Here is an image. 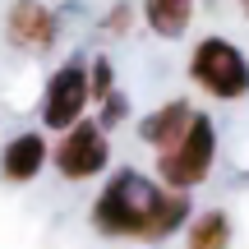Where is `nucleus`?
Returning <instances> with one entry per match:
<instances>
[{"label": "nucleus", "mask_w": 249, "mask_h": 249, "mask_svg": "<svg viewBox=\"0 0 249 249\" xmlns=\"http://www.w3.org/2000/svg\"><path fill=\"white\" fill-rule=\"evenodd\" d=\"M134 18H139V9H134L129 0H116V5L107 9V18H102V28H107L111 37H129L134 33Z\"/></svg>", "instance_id": "obj_13"}, {"label": "nucleus", "mask_w": 249, "mask_h": 249, "mask_svg": "<svg viewBox=\"0 0 249 249\" xmlns=\"http://www.w3.org/2000/svg\"><path fill=\"white\" fill-rule=\"evenodd\" d=\"M194 203L180 189H166L161 180L143 176L134 166H120L116 176H107V185L92 198V231L102 240H139V245H161L176 231H185Z\"/></svg>", "instance_id": "obj_1"}, {"label": "nucleus", "mask_w": 249, "mask_h": 249, "mask_svg": "<svg viewBox=\"0 0 249 249\" xmlns=\"http://www.w3.org/2000/svg\"><path fill=\"white\" fill-rule=\"evenodd\" d=\"M213 161H217V124H213L208 111H198L194 124L185 129V139H180L176 148L157 152V180L166 189L189 194V189H198L213 176Z\"/></svg>", "instance_id": "obj_3"}, {"label": "nucleus", "mask_w": 249, "mask_h": 249, "mask_svg": "<svg viewBox=\"0 0 249 249\" xmlns=\"http://www.w3.org/2000/svg\"><path fill=\"white\" fill-rule=\"evenodd\" d=\"M235 5H240V14H245V18H249V0H235Z\"/></svg>", "instance_id": "obj_14"}, {"label": "nucleus", "mask_w": 249, "mask_h": 249, "mask_svg": "<svg viewBox=\"0 0 249 249\" xmlns=\"http://www.w3.org/2000/svg\"><path fill=\"white\" fill-rule=\"evenodd\" d=\"M198 116V107L189 97H171V102H161L157 111H148V116L139 120V139L148 143L152 152H166V148H176L180 139H185V129L194 124Z\"/></svg>", "instance_id": "obj_8"}, {"label": "nucleus", "mask_w": 249, "mask_h": 249, "mask_svg": "<svg viewBox=\"0 0 249 249\" xmlns=\"http://www.w3.org/2000/svg\"><path fill=\"white\" fill-rule=\"evenodd\" d=\"M185 249H231V217L222 208H208V213L189 217Z\"/></svg>", "instance_id": "obj_10"}, {"label": "nucleus", "mask_w": 249, "mask_h": 249, "mask_svg": "<svg viewBox=\"0 0 249 249\" xmlns=\"http://www.w3.org/2000/svg\"><path fill=\"white\" fill-rule=\"evenodd\" d=\"M5 42L14 51L28 55H46L60 42V14H55L46 0H14L5 9Z\"/></svg>", "instance_id": "obj_6"}, {"label": "nucleus", "mask_w": 249, "mask_h": 249, "mask_svg": "<svg viewBox=\"0 0 249 249\" xmlns=\"http://www.w3.org/2000/svg\"><path fill=\"white\" fill-rule=\"evenodd\" d=\"M51 161V143L42 129H23L0 148V180L5 185H33L42 176V166Z\"/></svg>", "instance_id": "obj_7"}, {"label": "nucleus", "mask_w": 249, "mask_h": 249, "mask_svg": "<svg viewBox=\"0 0 249 249\" xmlns=\"http://www.w3.org/2000/svg\"><path fill=\"white\" fill-rule=\"evenodd\" d=\"M139 18H143V28H148L152 37L180 42V37H189V28H194V18H198V0H143Z\"/></svg>", "instance_id": "obj_9"}, {"label": "nucleus", "mask_w": 249, "mask_h": 249, "mask_svg": "<svg viewBox=\"0 0 249 249\" xmlns=\"http://www.w3.org/2000/svg\"><path fill=\"white\" fill-rule=\"evenodd\" d=\"M189 83L213 102H245L249 97V55L231 37L208 33L189 51Z\"/></svg>", "instance_id": "obj_2"}, {"label": "nucleus", "mask_w": 249, "mask_h": 249, "mask_svg": "<svg viewBox=\"0 0 249 249\" xmlns=\"http://www.w3.org/2000/svg\"><path fill=\"white\" fill-rule=\"evenodd\" d=\"M92 111V88H88V55H70L51 70L42 88V129L65 134Z\"/></svg>", "instance_id": "obj_4"}, {"label": "nucleus", "mask_w": 249, "mask_h": 249, "mask_svg": "<svg viewBox=\"0 0 249 249\" xmlns=\"http://www.w3.org/2000/svg\"><path fill=\"white\" fill-rule=\"evenodd\" d=\"M92 120H97L102 124V129H116V124H124V120H129V97H124V92L116 88V92H111V97L107 102H97V116H92Z\"/></svg>", "instance_id": "obj_12"}, {"label": "nucleus", "mask_w": 249, "mask_h": 249, "mask_svg": "<svg viewBox=\"0 0 249 249\" xmlns=\"http://www.w3.org/2000/svg\"><path fill=\"white\" fill-rule=\"evenodd\" d=\"M51 166L60 180L70 185H83V180H97L102 171L111 166V139L97 120H79L74 129H65L60 139L51 143Z\"/></svg>", "instance_id": "obj_5"}, {"label": "nucleus", "mask_w": 249, "mask_h": 249, "mask_svg": "<svg viewBox=\"0 0 249 249\" xmlns=\"http://www.w3.org/2000/svg\"><path fill=\"white\" fill-rule=\"evenodd\" d=\"M88 88H92V107L116 92V65H111V55H92L88 60Z\"/></svg>", "instance_id": "obj_11"}]
</instances>
